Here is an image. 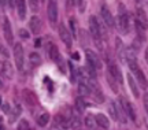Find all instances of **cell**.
<instances>
[{
  "label": "cell",
  "instance_id": "1",
  "mask_svg": "<svg viewBox=\"0 0 148 130\" xmlns=\"http://www.w3.org/2000/svg\"><path fill=\"white\" fill-rule=\"evenodd\" d=\"M89 31L90 36L93 38V41L96 42V45L99 47L100 45V40H101V34H100V23L97 22L95 15L89 16Z\"/></svg>",
  "mask_w": 148,
  "mask_h": 130
},
{
  "label": "cell",
  "instance_id": "2",
  "mask_svg": "<svg viewBox=\"0 0 148 130\" xmlns=\"http://www.w3.org/2000/svg\"><path fill=\"white\" fill-rule=\"evenodd\" d=\"M47 15L49 19V23L55 26V23L58 22V1L56 0H48Z\"/></svg>",
  "mask_w": 148,
  "mask_h": 130
},
{
  "label": "cell",
  "instance_id": "3",
  "mask_svg": "<svg viewBox=\"0 0 148 130\" xmlns=\"http://www.w3.org/2000/svg\"><path fill=\"white\" fill-rule=\"evenodd\" d=\"M114 26H116V29H118V31H119L121 34H127V33H129L130 25H129V18H127V15L125 12L119 14L116 22H114Z\"/></svg>",
  "mask_w": 148,
  "mask_h": 130
},
{
  "label": "cell",
  "instance_id": "4",
  "mask_svg": "<svg viewBox=\"0 0 148 130\" xmlns=\"http://www.w3.org/2000/svg\"><path fill=\"white\" fill-rule=\"evenodd\" d=\"M14 60H15L16 68L21 71L22 68H23L25 56H23V47H22V44H19V42L14 44Z\"/></svg>",
  "mask_w": 148,
  "mask_h": 130
},
{
  "label": "cell",
  "instance_id": "5",
  "mask_svg": "<svg viewBox=\"0 0 148 130\" xmlns=\"http://www.w3.org/2000/svg\"><path fill=\"white\" fill-rule=\"evenodd\" d=\"M85 55H86V63H88L89 66H92V67L96 68V70H100L101 60L96 52H93L92 49H86V51H85Z\"/></svg>",
  "mask_w": 148,
  "mask_h": 130
},
{
  "label": "cell",
  "instance_id": "6",
  "mask_svg": "<svg viewBox=\"0 0 148 130\" xmlns=\"http://www.w3.org/2000/svg\"><path fill=\"white\" fill-rule=\"evenodd\" d=\"M59 37H60V40L64 42V45H66V47L71 48V44H73L71 33H70V30L63 25V23H60V25H59Z\"/></svg>",
  "mask_w": 148,
  "mask_h": 130
},
{
  "label": "cell",
  "instance_id": "7",
  "mask_svg": "<svg viewBox=\"0 0 148 130\" xmlns=\"http://www.w3.org/2000/svg\"><path fill=\"white\" fill-rule=\"evenodd\" d=\"M119 101L122 104V108L125 111V114L133 120V122H136V112H134V108H133V105L129 101H127L125 97H119Z\"/></svg>",
  "mask_w": 148,
  "mask_h": 130
},
{
  "label": "cell",
  "instance_id": "8",
  "mask_svg": "<svg viewBox=\"0 0 148 130\" xmlns=\"http://www.w3.org/2000/svg\"><path fill=\"white\" fill-rule=\"evenodd\" d=\"M3 33H4V38L8 44H14V34H12V29H11V23L8 18H4L3 21Z\"/></svg>",
  "mask_w": 148,
  "mask_h": 130
},
{
  "label": "cell",
  "instance_id": "9",
  "mask_svg": "<svg viewBox=\"0 0 148 130\" xmlns=\"http://www.w3.org/2000/svg\"><path fill=\"white\" fill-rule=\"evenodd\" d=\"M22 99H23V101H25L27 105H30V107L37 105V96L33 93L32 90H29V89H23V90H22Z\"/></svg>",
  "mask_w": 148,
  "mask_h": 130
},
{
  "label": "cell",
  "instance_id": "10",
  "mask_svg": "<svg viewBox=\"0 0 148 130\" xmlns=\"http://www.w3.org/2000/svg\"><path fill=\"white\" fill-rule=\"evenodd\" d=\"M108 73L111 74V77L115 79L116 82H121L123 81V77H122V73L121 70H119V67L116 66L115 63H110V66H108Z\"/></svg>",
  "mask_w": 148,
  "mask_h": 130
},
{
  "label": "cell",
  "instance_id": "11",
  "mask_svg": "<svg viewBox=\"0 0 148 130\" xmlns=\"http://www.w3.org/2000/svg\"><path fill=\"white\" fill-rule=\"evenodd\" d=\"M29 27H30V31L33 34H38L40 30H41V21H40V18L33 15L30 18V21H29Z\"/></svg>",
  "mask_w": 148,
  "mask_h": 130
},
{
  "label": "cell",
  "instance_id": "12",
  "mask_svg": "<svg viewBox=\"0 0 148 130\" xmlns=\"http://www.w3.org/2000/svg\"><path fill=\"white\" fill-rule=\"evenodd\" d=\"M136 15H137V25H140L143 27L144 30L148 27V18H147V14L144 12L143 8H137V12H136Z\"/></svg>",
  "mask_w": 148,
  "mask_h": 130
},
{
  "label": "cell",
  "instance_id": "13",
  "mask_svg": "<svg viewBox=\"0 0 148 130\" xmlns=\"http://www.w3.org/2000/svg\"><path fill=\"white\" fill-rule=\"evenodd\" d=\"M101 16H103V19H104V22H106L107 26H110V27H112L114 26V18H112V14L110 12V10L107 8L106 5H101Z\"/></svg>",
  "mask_w": 148,
  "mask_h": 130
},
{
  "label": "cell",
  "instance_id": "14",
  "mask_svg": "<svg viewBox=\"0 0 148 130\" xmlns=\"http://www.w3.org/2000/svg\"><path fill=\"white\" fill-rule=\"evenodd\" d=\"M16 12H18V16H19V19H25L26 18V1L25 0H16Z\"/></svg>",
  "mask_w": 148,
  "mask_h": 130
},
{
  "label": "cell",
  "instance_id": "15",
  "mask_svg": "<svg viewBox=\"0 0 148 130\" xmlns=\"http://www.w3.org/2000/svg\"><path fill=\"white\" fill-rule=\"evenodd\" d=\"M126 77H127V83H129V88H130V90H132L133 96H134L136 99H138V97H140V90H138V88H137V83H136V81H134V78L132 77V73H129Z\"/></svg>",
  "mask_w": 148,
  "mask_h": 130
},
{
  "label": "cell",
  "instance_id": "16",
  "mask_svg": "<svg viewBox=\"0 0 148 130\" xmlns=\"http://www.w3.org/2000/svg\"><path fill=\"white\" fill-rule=\"evenodd\" d=\"M95 119H96V123L97 126H100L101 129H108L110 127V119L107 118L104 114H97L95 115Z\"/></svg>",
  "mask_w": 148,
  "mask_h": 130
},
{
  "label": "cell",
  "instance_id": "17",
  "mask_svg": "<svg viewBox=\"0 0 148 130\" xmlns=\"http://www.w3.org/2000/svg\"><path fill=\"white\" fill-rule=\"evenodd\" d=\"M132 73L136 75V78H137V81H138V83L143 86L144 89H147V78H145V75H144V73L140 70V67H136V68H133L132 70Z\"/></svg>",
  "mask_w": 148,
  "mask_h": 130
},
{
  "label": "cell",
  "instance_id": "18",
  "mask_svg": "<svg viewBox=\"0 0 148 130\" xmlns=\"http://www.w3.org/2000/svg\"><path fill=\"white\" fill-rule=\"evenodd\" d=\"M90 93H92V92H90L89 85L86 82L79 81V83H78V94L79 96H81V97H88Z\"/></svg>",
  "mask_w": 148,
  "mask_h": 130
},
{
  "label": "cell",
  "instance_id": "19",
  "mask_svg": "<svg viewBox=\"0 0 148 130\" xmlns=\"http://www.w3.org/2000/svg\"><path fill=\"white\" fill-rule=\"evenodd\" d=\"M115 52L119 59H125V47H123V42L119 37L115 38Z\"/></svg>",
  "mask_w": 148,
  "mask_h": 130
},
{
  "label": "cell",
  "instance_id": "20",
  "mask_svg": "<svg viewBox=\"0 0 148 130\" xmlns=\"http://www.w3.org/2000/svg\"><path fill=\"white\" fill-rule=\"evenodd\" d=\"M21 112H22L21 105H19V104H16L15 108L11 109L10 112H8V115H10V118H8V122H10V123H14V122L18 119V116L21 115Z\"/></svg>",
  "mask_w": 148,
  "mask_h": 130
},
{
  "label": "cell",
  "instance_id": "21",
  "mask_svg": "<svg viewBox=\"0 0 148 130\" xmlns=\"http://www.w3.org/2000/svg\"><path fill=\"white\" fill-rule=\"evenodd\" d=\"M85 126H86V127H88L89 130H96V127H97V123H96L95 115L88 114L86 116H85Z\"/></svg>",
  "mask_w": 148,
  "mask_h": 130
},
{
  "label": "cell",
  "instance_id": "22",
  "mask_svg": "<svg viewBox=\"0 0 148 130\" xmlns=\"http://www.w3.org/2000/svg\"><path fill=\"white\" fill-rule=\"evenodd\" d=\"M48 55H49V57L52 59L53 62H56L59 57H60V53H59V49L58 47L55 45V44H51L49 47H48Z\"/></svg>",
  "mask_w": 148,
  "mask_h": 130
},
{
  "label": "cell",
  "instance_id": "23",
  "mask_svg": "<svg viewBox=\"0 0 148 130\" xmlns=\"http://www.w3.org/2000/svg\"><path fill=\"white\" fill-rule=\"evenodd\" d=\"M49 114L48 112H42L38 118H37V125L40 126V127H45L48 125V122H49Z\"/></svg>",
  "mask_w": 148,
  "mask_h": 130
},
{
  "label": "cell",
  "instance_id": "24",
  "mask_svg": "<svg viewBox=\"0 0 148 130\" xmlns=\"http://www.w3.org/2000/svg\"><path fill=\"white\" fill-rule=\"evenodd\" d=\"M108 112H110V116L112 120H118V109H116V104L115 101H111L110 105H108Z\"/></svg>",
  "mask_w": 148,
  "mask_h": 130
},
{
  "label": "cell",
  "instance_id": "25",
  "mask_svg": "<svg viewBox=\"0 0 148 130\" xmlns=\"http://www.w3.org/2000/svg\"><path fill=\"white\" fill-rule=\"evenodd\" d=\"M85 107H86V104H85V101L82 100L81 96H79L78 99H75V109L78 111V114H82V112H84Z\"/></svg>",
  "mask_w": 148,
  "mask_h": 130
},
{
  "label": "cell",
  "instance_id": "26",
  "mask_svg": "<svg viewBox=\"0 0 148 130\" xmlns=\"http://www.w3.org/2000/svg\"><path fill=\"white\" fill-rule=\"evenodd\" d=\"M3 64H4V67H3V74H4L7 78H12V74H14V71H12V66H11L8 62H4Z\"/></svg>",
  "mask_w": 148,
  "mask_h": 130
},
{
  "label": "cell",
  "instance_id": "27",
  "mask_svg": "<svg viewBox=\"0 0 148 130\" xmlns=\"http://www.w3.org/2000/svg\"><path fill=\"white\" fill-rule=\"evenodd\" d=\"M29 59H30V63H32L33 66H38L41 63V57H40V55L37 52H32L29 55Z\"/></svg>",
  "mask_w": 148,
  "mask_h": 130
},
{
  "label": "cell",
  "instance_id": "28",
  "mask_svg": "<svg viewBox=\"0 0 148 130\" xmlns=\"http://www.w3.org/2000/svg\"><path fill=\"white\" fill-rule=\"evenodd\" d=\"M70 126L73 130H82V123L78 118H71V122H70Z\"/></svg>",
  "mask_w": 148,
  "mask_h": 130
},
{
  "label": "cell",
  "instance_id": "29",
  "mask_svg": "<svg viewBox=\"0 0 148 130\" xmlns=\"http://www.w3.org/2000/svg\"><path fill=\"white\" fill-rule=\"evenodd\" d=\"M107 82H108V85L111 86V89H112V92H118V88H116V81L114 79V78L111 77L110 73H107Z\"/></svg>",
  "mask_w": 148,
  "mask_h": 130
},
{
  "label": "cell",
  "instance_id": "30",
  "mask_svg": "<svg viewBox=\"0 0 148 130\" xmlns=\"http://www.w3.org/2000/svg\"><path fill=\"white\" fill-rule=\"evenodd\" d=\"M18 130H30V125H29V120L27 119H21L18 123Z\"/></svg>",
  "mask_w": 148,
  "mask_h": 130
},
{
  "label": "cell",
  "instance_id": "31",
  "mask_svg": "<svg viewBox=\"0 0 148 130\" xmlns=\"http://www.w3.org/2000/svg\"><path fill=\"white\" fill-rule=\"evenodd\" d=\"M27 4H29V7H30V10H32L33 12H37V11H38V7H40L38 0H27Z\"/></svg>",
  "mask_w": 148,
  "mask_h": 130
},
{
  "label": "cell",
  "instance_id": "32",
  "mask_svg": "<svg viewBox=\"0 0 148 130\" xmlns=\"http://www.w3.org/2000/svg\"><path fill=\"white\" fill-rule=\"evenodd\" d=\"M70 29H71V34L74 37H77V23H75V19L74 18H70Z\"/></svg>",
  "mask_w": 148,
  "mask_h": 130
},
{
  "label": "cell",
  "instance_id": "33",
  "mask_svg": "<svg viewBox=\"0 0 148 130\" xmlns=\"http://www.w3.org/2000/svg\"><path fill=\"white\" fill-rule=\"evenodd\" d=\"M74 3L77 4V7H78L79 12H84L85 11V7H86V3H85V0H74Z\"/></svg>",
  "mask_w": 148,
  "mask_h": 130
},
{
  "label": "cell",
  "instance_id": "34",
  "mask_svg": "<svg viewBox=\"0 0 148 130\" xmlns=\"http://www.w3.org/2000/svg\"><path fill=\"white\" fill-rule=\"evenodd\" d=\"M0 55H3L4 57H8L10 56V53H8V49L3 45V44H0Z\"/></svg>",
  "mask_w": 148,
  "mask_h": 130
},
{
  "label": "cell",
  "instance_id": "35",
  "mask_svg": "<svg viewBox=\"0 0 148 130\" xmlns=\"http://www.w3.org/2000/svg\"><path fill=\"white\" fill-rule=\"evenodd\" d=\"M69 66H70V70H71V81H75V77H77V74H75V68H74L73 66V63H69Z\"/></svg>",
  "mask_w": 148,
  "mask_h": 130
},
{
  "label": "cell",
  "instance_id": "36",
  "mask_svg": "<svg viewBox=\"0 0 148 130\" xmlns=\"http://www.w3.org/2000/svg\"><path fill=\"white\" fill-rule=\"evenodd\" d=\"M19 36H21L22 38L27 40V38H29V33H27V30H25V29H21V30H19Z\"/></svg>",
  "mask_w": 148,
  "mask_h": 130
},
{
  "label": "cell",
  "instance_id": "37",
  "mask_svg": "<svg viewBox=\"0 0 148 130\" xmlns=\"http://www.w3.org/2000/svg\"><path fill=\"white\" fill-rule=\"evenodd\" d=\"M1 108H3V112H4V114H8V112L11 111V109H10V104H8V103H4L3 105H1Z\"/></svg>",
  "mask_w": 148,
  "mask_h": 130
},
{
  "label": "cell",
  "instance_id": "38",
  "mask_svg": "<svg viewBox=\"0 0 148 130\" xmlns=\"http://www.w3.org/2000/svg\"><path fill=\"white\" fill-rule=\"evenodd\" d=\"M8 5H10V8H15L16 0H8Z\"/></svg>",
  "mask_w": 148,
  "mask_h": 130
},
{
  "label": "cell",
  "instance_id": "39",
  "mask_svg": "<svg viewBox=\"0 0 148 130\" xmlns=\"http://www.w3.org/2000/svg\"><path fill=\"white\" fill-rule=\"evenodd\" d=\"M144 107H145V109H147V114H148V94H145V96H144Z\"/></svg>",
  "mask_w": 148,
  "mask_h": 130
},
{
  "label": "cell",
  "instance_id": "40",
  "mask_svg": "<svg viewBox=\"0 0 148 130\" xmlns=\"http://www.w3.org/2000/svg\"><path fill=\"white\" fill-rule=\"evenodd\" d=\"M34 45H36V47H40V45H41V40H40V38H37L36 42H34Z\"/></svg>",
  "mask_w": 148,
  "mask_h": 130
},
{
  "label": "cell",
  "instance_id": "41",
  "mask_svg": "<svg viewBox=\"0 0 148 130\" xmlns=\"http://www.w3.org/2000/svg\"><path fill=\"white\" fill-rule=\"evenodd\" d=\"M73 59H77V60H78V59H79L78 52H74V53H73Z\"/></svg>",
  "mask_w": 148,
  "mask_h": 130
},
{
  "label": "cell",
  "instance_id": "42",
  "mask_svg": "<svg viewBox=\"0 0 148 130\" xmlns=\"http://www.w3.org/2000/svg\"><path fill=\"white\" fill-rule=\"evenodd\" d=\"M3 67H4V64L3 62H0V74H3Z\"/></svg>",
  "mask_w": 148,
  "mask_h": 130
},
{
  "label": "cell",
  "instance_id": "43",
  "mask_svg": "<svg viewBox=\"0 0 148 130\" xmlns=\"http://www.w3.org/2000/svg\"><path fill=\"white\" fill-rule=\"evenodd\" d=\"M145 60H147V63H148V47L145 48Z\"/></svg>",
  "mask_w": 148,
  "mask_h": 130
},
{
  "label": "cell",
  "instance_id": "44",
  "mask_svg": "<svg viewBox=\"0 0 148 130\" xmlns=\"http://www.w3.org/2000/svg\"><path fill=\"white\" fill-rule=\"evenodd\" d=\"M3 88V81H1V79H0V89Z\"/></svg>",
  "mask_w": 148,
  "mask_h": 130
},
{
  "label": "cell",
  "instance_id": "45",
  "mask_svg": "<svg viewBox=\"0 0 148 130\" xmlns=\"http://www.w3.org/2000/svg\"><path fill=\"white\" fill-rule=\"evenodd\" d=\"M0 104H1V97H0Z\"/></svg>",
  "mask_w": 148,
  "mask_h": 130
}]
</instances>
